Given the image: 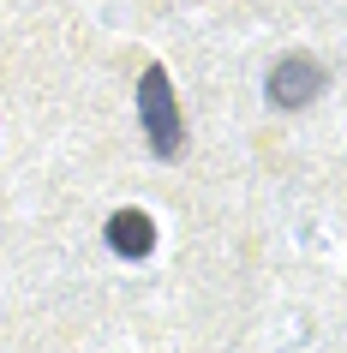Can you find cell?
Returning a JSON list of instances; mask_svg holds the SVG:
<instances>
[{
    "label": "cell",
    "instance_id": "cell-1",
    "mask_svg": "<svg viewBox=\"0 0 347 353\" xmlns=\"http://www.w3.org/2000/svg\"><path fill=\"white\" fill-rule=\"evenodd\" d=\"M138 114H144V132H150V150L162 156V162H174L186 144L180 132V108H174V84H168L162 66H150L144 78H138Z\"/></svg>",
    "mask_w": 347,
    "mask_h": 353
},
{
    "label": "cell",
    "instance_id": "cell-2",
    "mask_svg": "<svg viewBox=\"0 0 347 353\" xmlns=\"http://www.w3.org/2000/svg\"><path fill=\"white\" fill-rule=\"evenodd\" d=\"M317 90H324V66L306 60V54L281 60V66L270 72V102H275V108H306Z\"/></svg>",
    "mask_w": 347,
    "mask_h": 353
},
{
    "label": "cell",
    "instance_id": "cell-3",
    "mask_svg": "<svg viewBox=\"0 0 347 353\" xmlns=\"http://www.w3.org/2000/svg\"><path fill=\"white\" fill-rule=\"evenodd\" d=\"M108 245L120 252V258H150L156 252V222H150L144 210H114L108 216Z\"/></svg>",
    "mask_w": 347,
    "mask_h": 353
}]
</instances>
